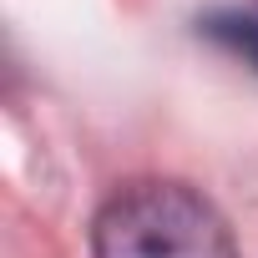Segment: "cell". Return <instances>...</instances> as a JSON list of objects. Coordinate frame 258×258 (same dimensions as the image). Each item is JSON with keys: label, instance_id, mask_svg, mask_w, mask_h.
<instances>
[{"label": "cell", "instance_id": "1", "mask_svg": "<svg viewBox=\"0 0 258 258\" xmlns=\"http://www.w3.org/2000/svg\"><path fill=\"white\" fill-rule=\"evenodd\" d=\"M96 258H238L223 213L182 182L121 187L91 228Z\"/></svg>", "mask_w": 258, "mask_h": 258}, {"label": "cell", "instance_id": "2", "mask_svg": "<svg viewBox=\"0 0 258 258\" xmlns=\"http://www.w3.org/2000/svg\"><path fill=\"white\" fill-rule=\"evenodd\" d=\"M208 36L213 41H223L233 56H243V61H253L258 66V16H213L208 21Z\"/></svg>", "mask_w": 258, "mask_h": 258}]
</instances>
